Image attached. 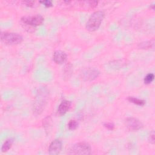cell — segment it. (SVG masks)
<instances>
[{"label":"cell","instance_id":"cell-7","mask_svg":"<svg viewBox=\"0 0 155 155\" xmlns=\"http://www.w3.org/2000/svg\"><path fill=\"white\" fill-rule=\"evenodd\" d=\"M100 74V71L96 68H87L81 73V77L84 81H91L97 78Z\"/></svg>","mask_w":155,"mask_h":155},{"label":"cell","instance_id":"cell-17","mask_svg":"<svg viewBox=\"0 0 155 155\" xmlns=\"http://www.w3.org/2000/svg\"><path fill=\"white\" fill-rule=\"evenodd\" d=\"M148 141L150 143L154 144L155 142V133L154 130H152L148 136Z\"/></svg>","mask_w":155,"mask_h":155},{"label":"cell","instance_id":"cell-15","mask_svg":"<svg viewBox=\"0 0 155 155\" xmlns=\"http://www.w3.org/2000/svg\"><path fill=\"white\" fill-rule=\"evenodd\" d=\"M78 125H79L78 122L76 120L71 119L68 123V128L70 130L73 131L78 128Z\"/></svg>","mask_w":155,"mask_h":155},{"label":"cell","instance_id":"cell-5","mask_svg":"<svg viewBox=\"0 0 155 155\" xmlns=\"http://www.w3.org/2000/svg\"><path fill=\"white\" fill-rule=\"evenodd\" d=\"M21 22L27 25L37 27L41 25L44 21V18L41 15H35L30 16H23L21 19Z\"/></svg>","mask_w":155,"mask_h":155},{"label":"cell","instance_id":"cell-12","mask_svg":"<svg viewBox=\"0 0 155 155\" xmlns=\"http://www.w3.org/2000/svg\"><path fill=\"white\" fill-rule=\"evenodd\" d=\"M127 99L129 102H130L135 105H137L138 106H140V107L144 106L146 104V102L145 100L139 99L137 97H135L133 96H129V97H128Z\"/></svg>","mask_w":155,"mask_h":155},{"label":"cell","instance_id":"cell-6","mask_svg":"<svg viewBox=\"0 0 155 155\" xmlns=\"http://www.w3.org/2000/svg\"><path fill=\"white\" fill-rule=\"evenodd\" d=\"M127 128L132 131L139 130L143 127V124L140 120L134 117H127L124 121Z\"/></svg>","mask_w":155,"mask_h":155},{"label":"cell","instance_id":"cell-18","mask_svg":"<svg viewBox=\"0 0 155 155\" xmlns=\"http://www.w3.org/2000/svg\"><path fill=\"white\" fill-rule=\"evenodd\" d=\"M39 2L42 4L45 7H50L53 6V3L51 1H39Z\"/></svg>","mask_w":155,"mask_h":155},{"label":"cell","instance_id":"cell-20","mask_svg":"<svg viewBox=\"0 0 155 155\" xmlns=\"http://www.w3.org/2000/svg\"><path fill=\"white\" fill-rule=\"evenodd\" d=\"M98 4V2L97 1H90L89 2V5L91 6V7L92 8H94L95 7L97 6Z\"/></svg>","mask_w":155,"mask_h":155},{"label":"cell","instance_id":"cell-11","mask_svg":"<svg viewBox=\"0 0 155 155\" xmlns=\"http://www.w3.org/2000/svg\"><path fill=\"white\" fill-rule=\"evenodd\" d=\"M137 47L140 49H143V50H147V49H151V48H154V39H151L149 41H143L138 44Z\"/></svg>","mask_w":155,"mask_h":155},{"label":"cell","instance_id":"cell-1","mask_svg":"<svg viewBox=\"0 0 155 155\" xmlns=\"http://www.w3.org/2000/svg\"><path fill=\"white\" fill-rule=\"evenodd\" d=\"M48 91L45 87H42L38 91L33 105L34 114L37 116L42 113L48 101Z\"/></svg>","mask_w":155,"mask_h":155},{"label":"cell","instance_id":"cell-19","mask_svg":"<svg viewBox=\"0 0 155 155\" xmlns=\"http://www.w3.org/2000/svg\"><path fill=\"white\" fill-rule=\"evenodd\" d=\"M23 3L26 6L32 7L35 4V1H23Z\"/></svg>","mask_w":155,"mask_h":155},{"label":"cell","instance_id":"cell-13","mask_svg":"<svg viewBox=\"0 0 155 155\" xmlns=\"http://www.w3.org/2000/svg\"><path fill=\"white\" fill-rule=\"evenodd\" d=\"M13 139L10 138L7 140H6L2 144L1 147V151L2 153H5L7 152L12 147L13 143Z\"/></svg>","mask_w":155,"mask_h":155},{"label":"cell","instance_id":"cell-16","mask_svg":"<svg viewBox=\"0 0 155 155\" xmlns=\"http://www.w3.org/2000/svg\"><path fill=\"white\" fill-rule=\"evenodd\" d=\"M104 127L106 129H107L108 130H110V131H113L115 128L114 124L113 122H105L104 124Z\"/></svg>","mask_w":155,"mask_h":155},{"label":"cell","instance_id":"cell-3","mask_svg":"<svg viewBox=\"0 0 155 155\" xmlns=\"http://www.w3.org/2000/svg\"><path fill=\"white\" fill-rule=\"evenodd\" d=\"M1 40L2 42L7 45H18L23 41L21 35L9 31H2L1 33Z\"/></svg>","mask_w":155,"mask_h":155},{"label":"cell","instance_id":"cell-4","mask_svg":"<svg viewBox=\"0 0 155 155\" xmlns=\"http://www.w3.org/2000/svg\"><path fill=\"white\" fill-rule=\"evenodd\" d=\"M91 146L88 143L81 142L74 144L68 150L69 154L88 155L91 154Z\"/></svg>","mask_w":155,"mask_h":155},{"label":"cell","instance_id":"cell-8","mask_svg":"<svg viewBox=\"0 0 155 155\" xmlns=\"http://www.w3.org/2000/svg\"><path fill=\"white\" fill-rule=\"evenodd\" d=\"M62 148V142L59 139H54L49 145L48 153L51 155H57L61 152Z\"/></svg>","mask_w":155,"mask_h":155},{"label":"cell","instance_id":"cell-2","mask_svg":"<svg viewBox=\"0 0 155 155\" xmlns=\"http://www.w3.org/2000/svg\"><path fill=\"white\" fill-rule=\"evenodd\" d=\"M105 16V14L102 11H96L93 12L89 17L87 23L86 28L90 31H94L97 30Z\"/></svg>","mask_w":155,"mask_h":155},{"label":"cell","instance_id":"cell-14","mask_svg":"<svg viewBox=\"0 0 155 155\" xmlns=\"http://www.w3.org/2000/svg\"><path fill=\"white\" fill-rule=\"evenodd\" d=\"M154 74L153 73H148L143 78V82L145 84H147V85L150 84L154 81Z\"/></svg>","mask_w":155,"mask_h":155},{"label":"cell","instance_id":"cell-9","mask_svg":"<svg viewBox=\"0 0 155 155\" xmlns=\"http://www.w3.org/2000/svg\"><path fill=\"white\" fill-rule=\"evenodd\" d=\"M67 54L61 50H56L53 53V60L56 64H62L66 61Z\"/></svg>","mask_w":155,"mask_h":155},{"label":"cell","instance_id":"cell-10","mask_svg":"<svg viewBox=\"0 0 155 155\" xmlns=\"http://www.w3.org/2000/svg\"><path fill=\"white\" fill-rule=\"evenodd\" d=\"M71 105V102L68 100L62 101L58 106L57 112L60 116H63L66 114L70 110Z\"/></svg>","mask_w":155,"mask_h":155}]
</instances>
